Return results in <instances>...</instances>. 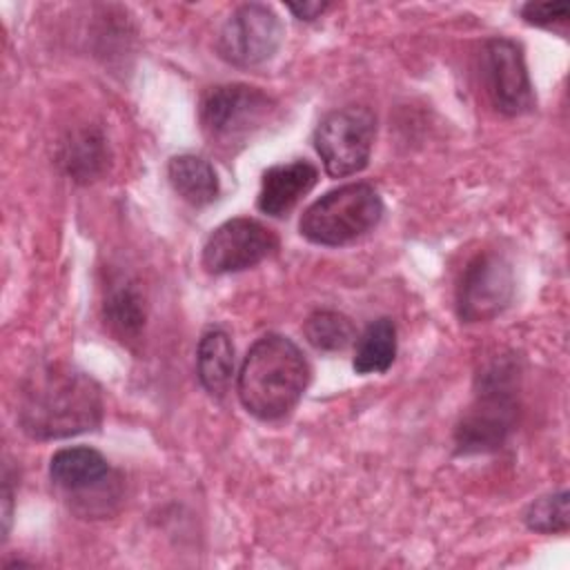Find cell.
Masks as SVG:
<instances>
[{"instance_id": "cell-1", "label": "cell", "mask_w": 570, "mask_h": 570, "mask_svg": "<svg viewBox=\"0 0 570 570\" xmlns=\"http://www.w3.org/2000/svg\"><path fill=\"white\" fill-rule=\"evenodd\" d=\"M98 383L69 365H42L20 385L18 423L36 441L69 439L91 432L102 421Z\"/></svg>"}, {"instance_id": "cell-2", "label": "cell", "mask_w": 570, "mask_h": 570, "mask_svg": "<svg viewBox=\"0 0 570 570\" xmlns=\"http://www.w3.org/2000/svg\"><path fill=\"white\" fill-rule=\"evenodd\" d=\"M309 374V363L296 343L281 334H265L240 365L238 399L261 421L283 419L301 401Z\"/></svg>"}, {"instance_id": "cell-3", "label": "cell", "mask_w": 570, "mask_h": 570, "mask_svg": "<svg viewBox=\"0 0 570 570\" xmlns=\"http://www.w3.org/2000/svg\"><path fill=\"white\" fill-rule=\"evenodd\" d=\"M383 200L367 183H347L314 200L301 216V236L314 245H347L379 225Z\"/></svg>"}, {"instance_id": "cell-4", "label": "cell", "mask_w": 570, "mask_h": 570, "mask_svg": "<svg viewBox=\"0 0 570 570\" xmlns=\"http://www.w3.org/2000/svg\"><path fill=\"white\" fill-rule=\"evenodd\" d=\"M276 102L263 89L232 82L218 85L203 96L200 127L212 147L234 151L249 142L274 116Z\"/></svg>"}, {"instance_id": "cell-5", "label": "cell", "mask_w": 570, "mask_h": 570, "mask_svg": "<svg viewBox=\"0 0 570 570\" xmlns=\"http://www.w3.org/2000/svg\"><path fill=\"white\" fill-rule=\"evenodd\" d=\"M514 367L508 361L492 363L481 374V390L474 405L456 428V450L461 454L490 452L503 445L514 425Z\"/></svg>"}, {"instance_id": "cell-6", "label": "cell", "mask_w": 570, "mask_h": 570, "mask_svg": "<svg viewBox=\"0 0 570 570\" xmlns=\"http://www.w3.org/2000/svg\"><path fill=\"white\" fill-rule=\"evenodd\" d=\"M49 476L73 501L82 517H105L109 503L118 501V476L109 461L94 448H62L49 461Z\"/></svg>"}, {"instance_id": "cell-7", "label": "cell", "mask_w": 570, "mask_h": 570, "mask_svg": "<svg viewBox=\"0 0 570 570\" xmlns=\"http://www.w3.org/2000/svg\"><path fill=\"white\" fill-rule=\"evenodd\" d=\"M376 118L363 105L330 111L314 131V147L332 178L358 174L372 154Z\"/></svg>"}, {"instance_id": "cell-8", "label": "cell", "mask_w": 570, "mask_h": 570, "mask_svg": "<svg viewBox=\"0 0 570 570\" xmlns=\"http://www.w3.org/2000/svg\"><path fill=\"white\" fill-rule=\"evenodd\" d=\"M283 22L272 7L247 2L236 7L223 22L216 49L234 67H256L267 62L281 47Z\"/></svg>"}, {"instance_id": "cell-9", "label": "cell", "mask_w": 570, "mask_h": 570, "mask_svg": "<svg viewBox=\"0 0 570 570\" xmlns=\"http://www.w3.org/2000/svg\"><path fill=\"white\" fill-rule=\"evenodd\" d=\"M514 296V272L499 252L476 254L456 285V314L463 323H483L499 316Z\"/></svg>"}, {"instance_id": "cell-10", "label": "cell", "mask_w": 570, "mask_h": 570, "mask_svg": "<svg viewBox=\"0 0 570 570\" xmlns=\"http://www.w3.org/2000/svg\"><path fill=\"white\" fill-rule=\"evenodd\" d=\"M479 62L485 94L497 111L521 116L534 107V91L519 42L490 38L481 49Z\"/></svg>"}, {"instance_id": "cell-11", "label": "cell", "mask_w": 570, "mask_h": 570, "mask_svg": "<svg viewBox=\"0 0 570 570\" xmlns=\"http://www.w3.org/2000/svg\"><path fill=\"white\" fill-rule=\"evenodd\" d=\"M278 249L276 234L254 218H229L218 225L203 247V267L209 274L249 269Z\"/></svg>"}, {"instance_id": "cell-12", "label": "cell", "mask_w": 570, "mask_h": 570, "mask_svg": "<svg viewBox=\"0 0 570 570\" xmlns=\"http://www.w3.org/2000/svg\"><path fill=\"white\" fill-rule=\"evenodd\" d=\"M318 169L307 160H292L274 165L263 171L258 209L267 216H287L296 203L316 185Z\"/></svg>"}, {"instance_id": "cell-13", "label": "cell", "mask_w": 570, "mask_h": 570, "mask_svg": "<svg viewBox=\"0 0 570 570\" xmlns=\"http://www.w3.org/2000/svg\"><path fill=\"white\" fill-rule=\"evenodd\" d=\"M102 316L118 341H138L145 327V298L138 285L125 276L114 278L105 292Z\"/></svg>"}, {"instance_id": "cell-14", "label": "cell", "mask_w": 570, "mask_h": 570, "mask_svg": "<svg viewBox=\"0 0 570 570\" xmlns=\"http://www.w3.org/2000/svg\"><path fill=\"white\" fill-rule=\"evenodd\" d=\"M58 163L62 165L67 176H71L78 183L96 180L107 169V163H109L102 134L94 127H82L71 131L60 142Z\"/></svg>"}, {"instance_id": "cell-15", "label": "cell", "mask_w": 570, "mask_h": 570, "mask_svg": "<svg viewBox=\"0 0 570 570\" xmlns=\"http://www.w3.org/2000/svg\"><path fill=\"white\" fill-rule=\"evenodd\" d=\"M167 178L174 191L194 207H205L218 198L220 185L214 167L194 154L174 156L167 165Z\"/></svg>"}, {"instance_id": "cell-16", "label": "cell", "mask_w": 570, "mask_h": 570, "mask_svg": "<svg viewBox=\"0 0 570 570\" xmlns=\"http://www.w3.org/2000/svg\"><path fill=\"white\" fill-rule=\"evenodd\" d=\"M196 372L200 385L212 396H225L234 374V345L223 330L212 327L200 336L196 350Z\"/></svg>"}, {"instance_id": "cell-17", "label": "cell", "mask_w": 570, "mask_h": 570, "mask_svg": "<svg viewBox=\"0 0 570 570\" xmlns=\"http://www.w3.org/2000/svg\"><path fill=\"white\" fill-rule=\"evenodd\" d=\"M396 356V325L383 316L372 321L356 341L352 367L356 374H381Z\"/></svg>"}, {"instance_id": "cell-18", "label": "cell", "mask_w": 570, "mask_h": 570, "mask_svg": "<svg viewBox=\"0 0 570 570\" xmlns=\"http://www.w3.org/2000/svg\"><path fill=\"white\" fill-rule=\"evenodd\" d=\"M303 332L309 345H314L321 352H341L356 336L354 323L345 314L334 309H318L309 314L303 325Z\"/></svg>"}, {"instance_id": "cell-19", "label": "cell", "mask_w": 570, "mask_h": 570, "mask_svg": "<svg viewBox=\"0 0 570 570\" xmlns=\"http://www.w3.org/2000/svg\"><path fill=\"white\" fill-rule=\"evenodd\" d=\"M523 521L532 532H541V534L566 532L570 523L568 490H559L532 501L523 512Z\"/></svg>"}, {"instance_id": "cell-20", "label": "cell", "mask_w": 570, "mask_h": 570, "mask_svg": "<svg viewBox=\"0 0 570 570\" xmlns=\"http://www.w3.org/2000/svg\"><path fill=\"white\" fill-rule=\"evenodd\" d=\"M519 13L528 24L554 27L557 22L568 20L570 4L568 2H525V4H521Z\"/></svg>"}, {"instance_id": "cell-21", "label": "cell", "mask_w": 570, "mask_h": 570, "mask_svg": "<svg viewBox=\"0 0 570 570\" xmlns=\"http://www.w3.org/2000/svg\"><path fill=\"white\" fill-rule=\"evenodd\" d=\"M327 7H330L327 2H318V0H312V2H289V4H287V9H289L296 18H301V20H314V18H318Z\"/></svg>"}]
</instances>
